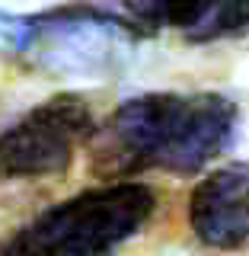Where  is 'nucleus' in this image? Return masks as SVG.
<instances>
[{
	"instance_id": "6",
	"label": "nucleus",
	"mask_w": 249,
	"mask_h": 256,
	"mask_svg": "<svg viewBox=\"0 0 249 256\" xmlns=\"http://www.w3.org/2000/svg\"><path fill=\"white\" fill-rule=\"evenodd\" d=\"M0 256H16V253H13V250H10L6 244H0Z\"/></svg>"
},
{
	"instance_id": "1",
	"label": "nucleus",
	"mask_w": 249,
	"mask_h": 256,
	"mask_svg": "<svg viewBox=\"0 0 249 256\" xmlns=\"http://www.w3.org/2000/svg\"><path fill=\"white\" fill-rule=\"evenodd\" d=\"M234 128L237 106L221 93H144L93 128L90 170L106 182L144 170L192 176L227 150Z\"/></svg>"
},
{
	"instance_id": "2",
	"label": "nucleus",
	"mask_w": 249,
	"mask_h": 256,
	"mask_svg": "<svg viewBox=\"0 0 249 256\" xmlns=\"http://www.w3.org/2000/svg\"><path fill=\"white\" fill-rule=\"evenodd\" d=\"M157 208L144 182H106L64 198L3 240L16 256H112Z\"/></svg>"
},
{
	"instance_id": "3",
	"label": "nucleus",
	"mask_w": 249,
	"mask_h": 256,
	"mask_svg": "<svg viewBox=\"0 0 249 256\" xmlns=\"http://www.w3.org/2000/svg\"><path fill=\"white\" fill-rule=\"evenodd\" d=\"M93 112L83 96L54 93L0 132V186L51 180L70 166L77 148L93 134Z\"/></svg>"
},
{
	"instance_id": "4",
	"label": "nucleus",
	"mask_w": 249,
	"mask_h": 256,
	"mask_svg": "<svg viewBox=\"0 0 249 256\" xmlns=\"http://www.w3.org/2000/svg\"><path fill=\"white\" fill-rule=\"evenodd\" d=\"M189 224L214 250L249 244V164L234 160L205 173L189 196Z\"/></svg>"
},
{
	"instance_id": "5",
	"label": "nucleus",
	"mask_w": 249,
	"mask_h": 256,
	"mask_svg": "<svg viewBox=\"0 0 249 256\" xmlns=\"http://www.w3.org/2000/svg\"><path fill=\"white\" fill-rule=\"evenodd\" d=\"M221 0H157L160 6V16L173 22L179 29H189V32H198V26L214 13Z\"/></svg>"
}]
</instances>
